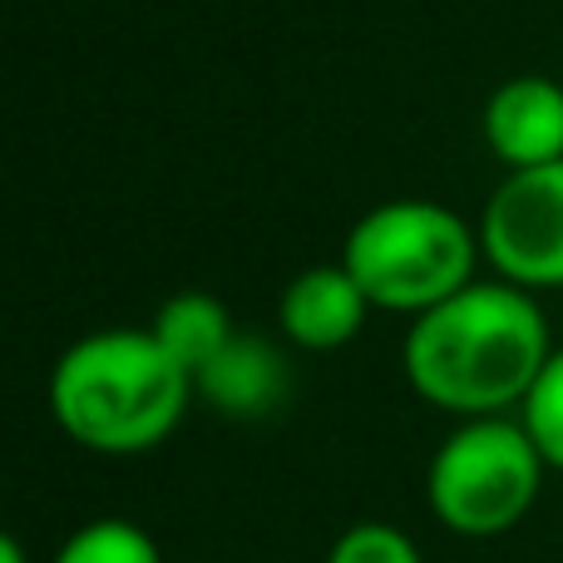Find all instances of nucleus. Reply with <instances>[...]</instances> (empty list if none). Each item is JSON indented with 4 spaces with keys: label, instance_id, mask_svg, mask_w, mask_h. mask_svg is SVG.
I'll use <instances>...</instances> for the list:
<instances>
[{
    "label": "nucleus",
    "instance_id": "obj_1",
    "mask_svg": "<svg viewBox=\"0 0 563 563\" xmlns=\"http://www.w3.org/2000/svg\"><path fill=\"white\" fill-rule=\"evenodd\" d=\"M549 356L554 331L544 307L505 277H475L465 291L410 317L400 341L406 386L455 420L519 416Z\"/></svg>",
    "mask_w": 563,
    "mask_h": 563
},
{
    "label": "nucleus",
    "instance_id": "obj_2",
    "mask_svg": "<svg viewBox=\"0 0 563 563\" xmlns=\"http://www.w3.org/2000/svg\"><path fill=\"white\" fill-rule=\"evenodd\" d=\"M49 420L89 455H148L194 406V376L148 327H104L69 341L49 371Z\"/></svg>",
    "mask_w": 563,
    "mask_h": 563
},
{
    "label": "nucleus",
    "instance_id": "obj_3",
    "mask_svg": "<svg viewBox=\"0 0 563 563\" xmlns=\"http://www.w3.org/2000/svg\"><path fill=\"white\" fill-rule=\"evenodd\" d=\"M479 263V223L435 198H386L356 218L341 247V267L361 282L371 307L400 317H420L465 291Z\"/></svg>",
    "mask_w": 563,
    "mask_h": 563
},
{
    "label": "nucleus",
    "instance_id": "obj_4",
    "mask_svg": "<svg viewBox=\"0 0 563 563\" xmlns=\"http://www.w3.org/2000/svg\"><path fill=\"white\" fill-rule=\"evenodd\" d=\"M549 460L519 416L460 420L426 465V505L455 539H505L534 515Z\"/></svg>",
    "mask_w": 563,
    "mask_h": 563
},
{
    "label": "nucleus",
    "instance_id": "obj_5",
    "mask_svg": "<svg viewBox=\"0 0 563 563\" xmlns=\"http://www.w3.org/2000/svg\"><path fill=\"white\" fill-rule=\"evenodd\" d=\"M479 247L495 277L525 291H563V158L505 174L479 213Z\"/></svg>",
    "mask_w": 563,
    "mask_h": 563
},
{
    "label": "nucleus",
    "instance_id": "obj_6",
    "mask_svg": "<svg viewBox=\"0 0 563 563\" xmlns=\"http://www.w3.org/2000/svg\"><path fill=\"white\" fill-rule=\"evenodd\" d=\"M489 154L505 174L544 168L563 158V85L549 75H515L485 99L479 114Z\"/></svg>",
    "mask_w": 563,
    "mask_h": 563
},
{
    "label": "nucleus",
    "instance_id": "obj_7",
    "mask_svg": "<svg viewBox=\"0 0 563 563\" xmlns=\"http://www.w3.org/2000/svg\"><path fill=\"white\" fill-rule=\"evenodd\" d=\"M371 297L341 263H317L297 273L277 297V327L301 351H341L366 331Z\"/></svg>",
    "mask_w": 563,
    "mask_h": 563
},
{
    "label": "nucleus",
    "instance_id": "obj_8",
    "mask_svg": "<svg viewBox=\"0 0 563 563\" xmlns=\"http://www.w3.org/2000/svg\"><path fill=\"white\" fill-rule=\"evenodd\" d=\"M291 371L277 341L257 336V331H238L213 361L194 376V396L213 406L218 416L233 420H263L287 400Z\"/></svg>",
    "mask_w": 563,
    "mask_h": 563
},
{
    "label": "nucleus",
    "instance_id": "obj_9",
    "mask_svg": "<svg viewBox=\"0 0 563 563\" xmlns=\"http://www.w3.org/2000/svg\"><path fill=\"white\" fill-rule=\"evenodd\" d=\"M148 331H154L158 346H164L188 376H198V371L238 336L233 311H228V301H218L213 291H178V297H168L164 307H158V317L148 321Z\"/></svg>",
    "mask_w": 563,
    "mask_h": 563
},
{
    "label": "nucleus",
    "instance_id": "obj_10",
    "mask_svg": "<svg viewBox=\"0 0 563 563\" xmlns=\"http://www.w3.org/2000/svg\"><path fill=\"white\" fill-rule=\"evenodd\" d=\"M49 563H164V549H158V539L148 534L144 525L104 515V519L79 525L75 534L55 549Z\"/></svg>",
    "mask_w": 563,
    "mask_h": 563
},
{
    "label": "nucleus",
    "instance_id": "obj_11",
    "mask_svg": "<svg viewBox=\"0 0 563 563\" xmlns=\"http://www.w3.org/2000/svg\"><path fill=\"white\" fill-rule=\"evenodd\" d=\"M519 420H525V430L534 435V445H539V455L549 460V470L563 475V346H554L549 366L539 371L529 400L519 406Z\"/></svg>",
    "mask_w": 563,
    "mask_h": 563
},
{
    "label": "nucleus",
    "instance_id": "obj_12",
    "mask_svg": "<svg viewBox=\"0 0 563 563\" xmlns=\"http://www.w3.org/2000/svg\"><path fill=\"white\" fill-rule=\"evenodd\" d=\"M327 563H426V554H420V544L400 525L361 519V525H351L346 534L331 544Z\"/></svg>",
    "mask_w": 563,
    "mask_h": 563
},
{
    "label": "nucleus",
    "instance_id": "obj_13",
    "mask_svg": "<svg viewBox=\"0 0 563 563\" xmlns=\"http://www.w3.org/2000/svg\"><path fill=\"white\" fill-rule=\"evenodd\" d=\"M0 563H30V559H25V549H20L15 539L5 534V529H0Z\"/></svg>",
    "mask_w": 563,
    "mask_h": 563
}]
</instances>
